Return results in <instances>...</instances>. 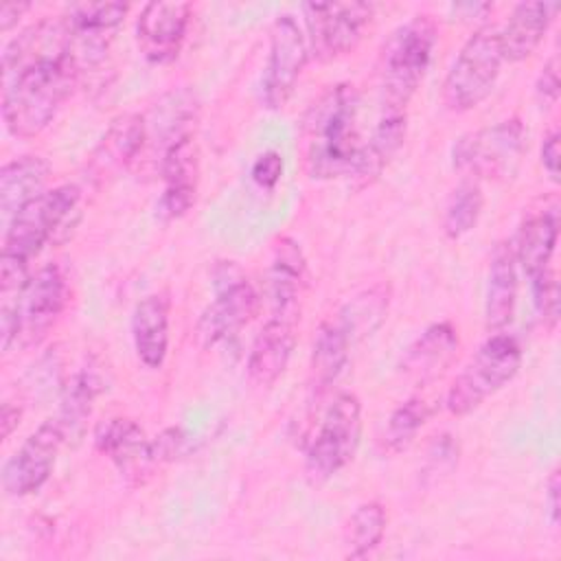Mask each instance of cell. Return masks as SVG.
I'll use <instances>...</instances> for the list:
<instances>
[{"label":"cell","instance_id":"obj_27","mask_svg":"<svg viewBox=\"0 0 561 561\" xmlns=\"http://www.w3.org/2000/svg\"><path fill=\"white\" fill-rule=\"evenodd\" d=\"M405 112H383L377 127L373 129L370 138L364 142L359 160L355 164V171L351 180L357 188L373 184L383 169L390 164V160L397 156V151L403 147L405 140Z\"/></svg>","mask_w":561,"mask_h":561},{"label":"cell","instance_id":"obj_5","mask_svg":"<svg viewBox=\"0 0 561 561\" xmlns=\"http://www.w3.org/2000/svg\"><path fill=\"white\" fill-rule=\"evenodd\" d=\"M504 64L500 28L480 26L462 44L456 55L445 81H443V103L451 112H467L478 107L495 88L500 70Z\"/></svg>","mask_w":561,"mask_h":561},{"label":"cell","instance_id":"obj_25","mask_svg":"<svg viewBox=\"0 0 561 561\" xmlns=\"http://www.w3.org/2000/svg\"><path fill=\"white\" fill-rule=\"evenodd\" d=\"M557 9L559 4L554 2H519L506 26L500 28L504 61L515 64L530 57L548 33Z\"/></svg>","mask_w":561,"mask_h":561},{"label":"cell","instance_id":"obj_13","mask_svg":"<svg viewBox=\"0 0 561 561\" xmlns=\"http://www.w3.org/2000/svg\"><path fill=\"white\" fill-rule=\"evenodd\" d=\"M68 285L64 272L48 263L37 270L13 300L18 313V340L22 346L39 344L66 309Z\"/></svg>","mask_w":561,"mask_h":561},{"label":"cell","instance_id":"obj_19","mask_svg":"<svg viewBox=\"0 0 561 561\" xmlns=\"http://www.w3.org/2000/svg\"><path fill=\"white\" fill-rule=\"evenodd\" d=\"M158 173L164 182V191L158 199V215L164 221L186 215L195 204L199 178V153L193 136L167 151Z\"/></svg>","mask_w":561,"mask_h":561},{"label":"cell","instance_id":"obj_40","mask_svg":"<svg viewBox=\"0 0 561 561\" xmlns=\"http://www.w3.org/2000/svg\"><path fill=\"white\" fill-rule=\"evenodd\" d=\"M546 506H548L550 522L559 524V515H561V476H559V469H552L548 480H546Z\"/></svg>","mask_w":561,"mask_h":561},{"label":"cell","instance_id":"obj_35","mask_svg":"<svg viewBox=\"0 0 561 561\" xmlns=\"http://www.w3.org/2000/svg\"><path fill=\"white\" fill-rule=\"evenodd\" d=\"M530 285H533V298H535L537 313L541 316L543 324L548 329H552L559 318V285H557L554 272L546 270L543 274L530 278Z\"/></svg>","mask_w":561,"mask_h":561},{"label":"cell","instance_id":"obj_9","mask_svg":"<svg viewBox=\"0 0 561 561\" xmlns=\"http://www.w3.org/2000/svg\"><path fill=\"white\" fill-rule=\"evenodd\" d=\"M215 300L202 313L197 335L206 346L239 333L261 307V298L245 274L232 261H221L213 270Z\"/></svg>","mask_w":561,"mask_h":561},{"label":"cell","instance_id":"obj_8","mask_svg":"<svg viewBox=\"0 0 561 561\" xmlns=\"http://www.w3.org/2000/svg\"><path fill=\"white\" fill-rule=\"evenodd\" d=\"M524 125L504 118L495 125L469 131L454 145V167L476 180H500L515 171L524 153Z\"/></svg>","mask_w":561,"mask_h":561},{"label":"cell","instance_id":"obj_11","mask_svg":"<svg viewBox=\"0 0 561 561\" xmlns=\"http://www.w3.org/2000/svg\"><path fill=\"white\" fill-rule=\"evenodd\" d=\"M309 42L298 20L283 13L270 28V53L263 72V101L270 110H280L307 66Z\"/></svg>","mask_w":561,"mask_h":561},{"label":"cell","instance_id":"obj_24","mask_svg":"<svg viewBox=\"0 0 561 561\" xmlns=\"http://www.w3.org/2000/svg\"><path fill=\"white\" fill-rule=\"evenodd\" d=\"M517 302V261L513 243L500 241L491 254L484 320L489 331H502L515 313Z\"/></svg>","mask_w":561,"mask_h":561},{"label":"cell","instance_id":"obj_41","mask_svg":"<svg viewBox=\"0 0 561 561\" xmlns=\"http://www.w3.org/2000/svg\"><path fill=\"white\" fill-rule=\"evenodd\" d=\"M31 9L28 2H4L0 7V31L7 33Z\"/></svg>","mask_w":561,"mask_h":561},{"label":"cell","instance_id":"obj_2","mask_svg":"<svg viewBox=\"0 0 561 561\" xmlns=\"http://www.w3.org/2000/svg\"><path fill=\"white\" fill-rule=\"evenodd\" d=\"M81 75L72 53L39 59L9 81H4L2 118L15 138H33L42 134L66 99L72 94Z\"/></svg>","mask_w":561,"mask_h":561},{"label":"cell","instance_id":"obj_18","mask_svg":"<svg viewBox=\"0 0 561 561\" xmlns=\"http://www.w3.org/2000/svg\"><path fill=\"white\" fill-rule=\"evenodd\" d=\"M96 449L107 456L121 476L131 482H142V478L156 467L151 454V438L145 430L125 416H114L99 425L96 430Z\"/></svg>","mask_w":561,"mask_h":561},{"label":"cell","instance_id":"obj_1","mask_svg":"<svg viewBox=\"0 0 561 561\" xmlns=\"http://www.w3.org/2000/svg\"><path fill=\"white\" fill-rule=\"evenodd\" d=\"M300 142L313 180L351 178L364 140L359 134V94L353 83L327 88L305 112Z\"/></svg>","mask_w":561,"mask_h":561},{"label":"cell","instance_id":"obj_33","mask_svg":"<svg viewBox=\"0 0 561 561\" xmlns=\"http://www.w3.org/2000/svg\"><path fill=\"white\" fill-rule=\"evenodd\" d=\"M427 416H430V408L419 397H412V399L403 401L399 408H394L386 423L383 436H381L383 451H388V454L405 451L412 445V440L416 438L419 430L425 425Z\"/></svg>","mask_w":561,"mask_h":561},{"label":"cell","instance_id":"obj_38","mask_svg":"<svg viewBox=\"0 0 561 561\" xmlns=\"http://www.w3.org/2000/svg\"><path fill=\"white\" fill-rule=\"evenodd\" d=\"M184 445V434L180 427H169L164 430L160 436L151 438V454H153V462H169L173 460Z\"/></svg>","mask_w":561,"mask_h":561},{"label":"cell","instance_id":"obj_4","mask_svg":"<svg viewBox=\"0 0 561 561\" xmlns=\"http://www.w3.org/2000/svg\"><path fill=\"white\" fill-rule=\"evenodd\" d=\"M79 199L81 191L77 184L46 188L4 226L2 254L31 263L44 243L55 241L59 232L68 234V230H72L77 224Z\"/></svg>","mask_w":561,"mask_h":561},{"label":"cell","instance_id":"obj_15","mask_svg":"<svg viewBox=\"0 0 561 561\" xmlns=\"http://www.w3.org/2000/svg\"><path fill=\"white\" fill-rule=\"evenodd\" d=\"M300 309H272L261 327L248 357V381L259 388H272L285 373L298 340Z\"/></svg>","mask_w":561,"mask_h":561},{"label":"cell","instance_id":"obj_31","mask_svg":"<svg viewBox=\"0 0 561 561\" xmlns=\"http://www.w3.org/2000/svg\"><path fill=\"white\" fill-rule=\"evenodd\" d=\"M101 392V379L94 370H79L61 394V405L57 419L61 421L68 436L79 434L85 419L92 412V403Z\"/></svg>","mask_w":561,"mask_h":561},{"label":"cell","instance_id":"obj_34","mask_svg":"<svg viewBox=\"0 0 561 561\" xmlns=\"http://www.w3.org/2000/svg\"><path fill=\"white\" fill-rule=\"evenodd\" d=\"M386 311H388V296L381 294L379 289H370L357 296L353 302H348L340 313L337 322L346 329L353 342L355 335L359 337L370 335L383 322Z\"/></svg>","mask_w":561,"mask_h":561},{"label":"cell","instance_id":"obj_20","mask_svg":"<svg viewBox=\"0 0 561 561\" xmlns=\"http://www.w3.org/2000/svg\"><path fill=\"white\" fill-rule=\"evenodd\" d=\"M460 340L451 322L430 324L405 351L401 373L408 379L427 383L438 379L456 359Z\"/></svg>","mask_w":561,"mask_h":561},{"label":"cell","instance_id":"obj_36","mask_svg":"<svg viewBox=\"0 0 561 561\" xmlns=\"http://www.w3.org/2000/svg\"><path fill=\"white\" fill-rule=\"evenodd\" d=\"M280 175H283V156L278 151H265L252 164V180L261 188H274Z\"/></svg>","mask_w":561,"mask_h":561},{"label":"cell","instance_id":"obj_39","mask_svg":"<svg viewBox=\"0 0 561 561\" xmlns=\"http://www.w3.org/2000/svg\"><path fill=\"white\" fill-rule=\"evenodd\" d=\"M541 164L546 169V173L557 182L559 180V131L550 129L543 136L541 142Z\"/></svg>","mask_w":561,"mask_h":561},{"label":"cell","instance_id":"obj_23","mask_svg":"<svg viewBox=\"0 0 561 561\" xmlns=\"http://www.w3.org/2000/svg\"><path fill=\"white\" fill-rule=\"evenodd\" d=\"M50 164L42 156H20L0 169V213L4 226L46 191Z\"/></svg>","mask_w":561,"mask_h":561},{"label":"cell","instance_id":"obj_6","mask_svg":"<svg viewBox=\"0 0 561 561\" xmlns=\"http://www.w3.org/2000/svg\"><path fill=\"white\" fill-rule=\"evenodd\" d=\"M522 366L519 342L502 331L489 335L447 392V410L465 416L502 390Z\"/></svg>","mask_w":561,"mask_h":561},{"label":"cell","instance_id":"obj_42","mask_svg":"<svg viewBox=\"0 0 561 561\" xmlns=\"http://www.w3.org/2000/svg\"><path fill=\"white\" fill-rule=\"evenodd\" d=\"M20 416H22V410H20L18 405H13L11 401H7V403L2 405V414H0L2 440H7V438L13 434V430H15L18 423H20Z\"/></svg>","mask_w":561,"mask_h":561},{"label":"cell","instance_id":"obj_29","mask_svg":"<svg viewBox=\"0 0 561 561\" xmlns=\"http://www.w3.org/2000/svg\"><path fill=\"white\" fill-rule=\"evenodd\" d=\"M348 351L351 337L337 320L318 329L309 362V390L313 397H322L335 383L348 362Z\"/></svg>","mask_w":561,"mask_h":561},{"label":"cell","instance_id":"obj_32","mask_svg":"<svg viewBox=\"0 0 561 561\" xmlns=\"http://www.w3.org/2000/svg\"><path fill=\"white\" fill-rule=\"evenodd\" d=\"M482 206H484V197H482L478 182L467 180V182L458 184L451 191L445 213H443V232L449 239L465 237L469 230L476 228Z\"/></svg>","mask_w":561,"mask_h":561},{"label":"cell","instance_id":"obj_3","mask_svg":"<svg viewBox=\"0 0 561 561\" xmlns=\"http://www.w3.org/2000/svg\"><path fill=\"white\" fill-rule=\"evenodd\" d=\"M436 46V22L414 15L392 31L381 53V103L383 112H405L421 85Z\"/></svg>","mask_w":561,"mask_h":561},{"label":"cell","instance_id":"obj_30","mask_svg":"<svg viewBox=\"0 0 561 561\" xmlns=\"http://www.w3.org/2000/svg\"><path fill=\"white\" fill-rule=\"evenodd\" d=\"M386 524H388V515L386 508L370 500L359 504L344 530V546H346V557L348 559H364L366 554H370L383 539L386 533Z\"/></svg>","mask_w":561,"mask_h":561},{"label":"cell","instance_id":"obj_28","mask_svg":"<svg viewBox=\"0 0 561 561\" xmlns=\"http://www.w3.org/2000/svg\"><path fill=\"white\" fill-rule=\"evenodd\" d=\"M305 283H307V263L300 245L289 237H280L274 245V254L267 272V291H270L272 309H289V307L300 309Z\"/></svg>","mask_w":561,"mask_h":561},{"label":"cell","instance_id":"obj_22","mask_svg":"<svg viewBox=\"0 0 561 561\" xmlns=\"http://www.w3.org/2000/svg\"><path fill=\"white\" fill-rule=\"evenodd\" d=\"M559 237V208L552 204L530 217L517 230L513 252L517 265L524 270L528 278H535L550 270V261L557 248Z\"/></svg>","mask_w":561,"mask_h":561},{"label":"cell","instance_id":"obj_16","mask_svg":"<svg viewBox=\"0 0 561 561\" xmlns=\"http://www.w3.org/2000/svg\"><path fill=\"white\" fill-rule=\"evenodd\" d=\"M191 22V4L153 0L136 20V44L151 64H169L180 55Z\"/></svg>","mask_w":561,"mask_h":561},{"label":"cell","instance_id":"obj_10","mask_svg":"<svg viewBox=\"0 0 561 561\" xmlns=\"http://www.w3.org/2000/svg\"><path fill=\"white\" fill-rule=\"evenodd\" d=\"M309 48L320 61L351 53L368 28L375 4L370 2H307L302 4Z\"/></svg>","mask_w":561,"mask_h":561},{"label":"cell","instance_id":"obj_17","mask_svg":"<svg viewBox=\"0 0 561 561\" xmlns=\"http://www.w3.org/2000/svg\"><path fill=\"white\" fill-rule=\"evenodd\" d=\"M127 9L123 2H81L64 13L72 35V55L81 70L105 57L112 33L125 20Z\"/></svg>","mask_w":561,"mask_h":561},{"label":"cell","instance_id":"obj_26","mask_svg":"<svg viewBox=\"0 0 561 561\" xmlns=\"http://www.w3.org/2000/svg\"><path fill=\"white\" fill-rule=\"evenodd\" d=\"M131 340L138 359L147 368H160L169 351V298L151 294L142 298L131 316Z\"/></svg>","mask_w":561,"mask_h":561},{"label":"cell","instance_id":"obj_37","mask_svg":"<svg viewBox=\"0 0 561 561\" xmlns=\"http://www.w3.org/2000/svg\"><path fill=\"white\" fill-rule=\"evenodd\" d=\"M559 88H561V83H559V64H557V57H552L543 64V68L537 77V83H535V94H537L541 107L543 105L550 107V105L557 103Z\"/></svg>","mask_w":561,"mask_h":561},{"label":"cell","instance_id":"obj_21","mask_svg":"<svg viewBox=\"0 0 561 561\" xmlns=\"http://www.w3.org/2000/svg\"><path fill=\"white\" fill-rule=\"evenodd\" d=\"M142 149V114H123L112 121L94 147L88 173L94 182H105L116 171L134 164Z\"/></svg>","mask_w":561,"mask_h":561},{"label":"cell","instance_id":"obj_14","mask_svg":"<svg viewBox=\"0 0 561 561\" xmlns=\"http://www.w3.org/2000/svg\"><path fill=\"white\" fill-rule=\"evenodd\" d=\"M197 121V99L191 90L167 92L147 114H142V149L136 162L160 169L171 147L193 136Z\"/></svg>","mask_w":561,"mask_h":561},{"label":"cell","instance_id":"obj_12","mask_svg":"<svg viewBox=\"0 0 561 561\" xmlns=\"http://www.w3.org/2000/svg\"><path fill=\"white\" fill-rule=\"evenodd\" d=\"M68 434L57 416L46 419L7 460L2 469V489L7 495L24 497L39 491L50 478L59 449Z\"/></svg>","mask_w":561,"mask_h":561},{"label":"cell","instance_id":"obj_7","mask_svg":"<svg viewBox=\"0 0 561 561\" xmlns=\"http://www.w3.org/2000/svg\"><path fill=\"white\" fill-rule=\"evenodd\" d=\"M362 436V403L355 394L342 392L327 408L322 423L305 456L309 484L320 486L342 471L355 456Z\"/></svg>","mask_w":561,"mask_h":561}]
</instances>
